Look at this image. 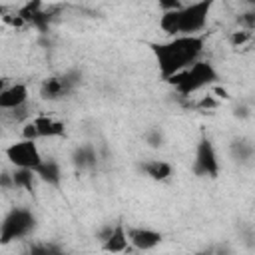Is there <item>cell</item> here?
I'll list each match as a JSON object with an SVG mask.
<instances>
[{
  "mask_svg": "<svg viewBox=\"0 0 255 255\" xmlns=\"http://www.w3.org/2000/svg\"><path fill=\"white\" fill-rule=\"evenodd\" d=\"M36 227V215L28 207H12L0 225V243L8 245L16 239L28 237Z\"/></svg>",
  "mask_w": 255,
  "mask_h": 255,
  "instance_id": "cell-4",
  "label": "cell"
},
{
  "mask_svg": "<svg viewBox=\"0 0 255 255\" xmlns=\"http://www.w3.org/2000/svg\"><path fill=\"white\" fill-rule=\"evenodd\" d=\"M237 24H239L241 28H245V30H255V8L243 12V14L237 18Z\"/></svg>",
  "mask_w": 255,
  "mask_h": 255,
  "instance_id": "cell-19",
  "label": "cell"
},
{
  "mask_svg": "<svg viewBox=\"0 0 255 255\" xmlns=\"http://www.w3.org/2000/svg\"><path fill=\"white\" fill-rule=\"evenodd\" d=\"M193 173L197 177H217L219 175V155L209 135H201L195 147V159H193Z\"/></svg>",
  "mask_w": 255,
  "mask_h": 255,
  "instance_id": "cell-7",
  "label": "cell"
},
{
  "mask_svg": "<svg viewBox=\"0 0 255 255\" xmlns=\"http://www.w3.org/2000/svg\"><path fill=\"white\" fill-rule=\"evenodd\" d=\"M72 159H74V163H76L78 169H88V167H94L96 165L98 153H96L94 145H80V147L74 149Z\"/></svg>",
  "mask_w": 255,
  "mask_h": 255,
  "instance_id": "cell-15",
  "label": "cell"
},
{
  "mask_svg": "<svg viewBox=\"0 0 255 255\" xmlns=\"http://www.w3.org/2000/svg\"><path fill=\"white\" fill-rule=\"evenodd\" d=\"M203 46H205L203 34H179V36H169V40L165 42L149 44L151 54L159 68V76L163 80H169L171 76L179 74L193 62L201 60Z\"/></svg>",
  "mask_w": 255,
  "mask_h": 255,
  "instance_id": "cell-1",
  "label": "cell"
},
{
  "mask_svg": "<svg viewBox=\"0 0 255 255\" xmlns=\"http://www.w3.org/2000/svg\"><path fill=\"white\" fill-rule=\"evenodd\" d=\"M36 179H38V175H36L34 169H28V167H14V173H12V187L24 189V191H32Z\"/></svg>",
  "mask_w": 255,
  "mask_h": 255,
  "instance_id": "cell-16",
  "label": "cell"
},
{
  "mask_svg": "<svg viewBox=\"0 0 255 255\" xmlns=\"http://www.w3.org/2000/svg\"><path fill=\"white\" fill-rule=\"evenodd\" d=\"M197 108L199 110H213V108H217V100L213 96H201V100L197 102Z\"/></svg>",
  "mask_w": 255,
  "mask_h": 255,
  "instance_id": "cell-22",
  "label": "cell"
},
{
  "mask_svg": "<svg viewBox=\"0 0 255 255\" xmlns=\"http://www.w3.org/2000/svg\"><path fill=\"white\" fill-rule=\"evenodd\" d=\"M16 14L20 16V20H22L24 24H28V26L40 30V32H48V28H50L52 16H50V12L44 8L42 0H28Z\"/></svg>",
  "mask_w": 255,
  "mask_h": 255,
  "instance_id": "cell-9",
  "label": "cell"
},
{
  "mask_svg": "<svg viewBox=\"0 0 255 255\" xmlns=\"http://www.w3.org/2000/svg\"><path fill=\"white\" fill-rule=\"evenodd\" d=\"M60 249L56 245H48V243H38V245H32L30 247V253L32 255H48V253H58Z\"/></svg>",
  "mask_w": 255,
  "mask_h": 255,
  "instance_id": "cell-21",
  "label": "cell"
},
{
  "mask_svg": "<svg viewBox=\"0 0 255 255\" xmlns=\"http://www.w3.org/2000/svg\"><path fill=\"white\" fill-rule=\"evenodd\" d=\"M128 237H129V243L139 251H149L157 247L163 239L161 231L151 227H128Z\"/></svg>",
  "mask_w": 255,
  "mask_h": 255,
  "instance_id": "cell-10",
  "label": "cell"
},
{
  "mask_svg": "<svg viewBox=\"0 0 255 255\" xmlns=\"http://www.w3.org/2000/svg\"><path fill=\"white\" fill-rule=\"evenodd\" d=\"M28 102V86L22 82H14L0 90V108L2 110H18Z\"/></svg>",
  "mask_w": 255,
  "mask_h": 255,
  "instance_id": "cell-11",
  "label": "cell"
},
{
  "mask_svg": "<svg viewBox=\"0 0 255 255\" xmlns=\"http://www.w3.org/2000/svg\"><path fill=\"white\" fill-rule=\"evenodd\" d=\"M217 80H219V74H217L215 66L207 60H197V62H193L191 66H187L185 70H181L179 74L171 76L165 82L171 84L179 96L189 98V96L201 92L203 88H209V86L217 84Z\"/></svg>",
  "mask_w": 255,
  "mask_h": 255,
  "instance_id": "cell-3",
  "label": "cell"
},
{
  "mask_svg": "<svg viewBox=\"0 0 255 255\" xmlns=\"http://www.w3.org/2000/svg\"><path fill=\"white\" fill-rule=\"evenodd\" d=\"M249 40H251V30H245V28H241V30L233 32V34H231V38H229V42H231L235 48L243 46V44H245V42H249Z\"/></svg>",
  "mask_w": 255,
  "mask_h": 255,
  "instance_id": "cell-18",
  "label": "cell"
},
{
  "mask_svg": "<svg viewBox=\"0 0 255 255\" xmlns=\"http://www.w3.org/2000/svg\"><path fill=\"white\" fill-rule=\"evenodd\" d=\"M139 167L153 181H167L171 177V173H173L171 163L169 161H163V159H145Z\"/></svg>",
  "mask_w": 255,
  "mask_h": 255,
  "instance_id": "cell-13",
  "label": "cell"
},
{
  "mask_svg": "<svg viewBox=\"0 0 255 255\" xmlns=\"http://www.w3.org/2000/svg\"><path fill=\"white\" fill-rule=\"evenodd\" d=\"M4 153L14 167H28V169L36 171V167L44 161V155H42L36 139H28V137H22V139L10 143Z\"/></svg>",
  "mask_w": 255,
  "mask_h": 255,
  "instance_id": "cell-6",
  "label": "cell"
},
{
  "mask_svg": "<svg viewBox=\"0 0 255 255\" xmlns=\"http://www.w3.org/2000/svg\"><path fill=\"white\" fill-rule=\"evenodd\" d=\"M231 153H233V157H235L237 161H247V159L253 157L255 147H253V143H249V141H245V139H235V141L231 143Z\"/></svg>",
  "mask_w": 255,
  "mask_h": 255,
  "instance_id": "cell-17",
  "label": "cell"
},
{
  "mask_svg": "<svg viewBox=\"0 0 255 255\" xmlns=\"http://www.w3.org/2000/svg\"><path fill=\"white\" fill-rule=\"evenodd\" d=\"M245 2H249L251 6H255V0H245Z\"/></svg>",
  "mask_w": 255,
  "mask_h": 255,
  "instance_id": "cell-24",
  "label": "cell"
},
{
  "mask_svg": "<svg viewBox=\"0 0 255 255\" xmlns=\"http://www.w3.org/2000/svg\"><path fill=\"white\" fill-rule=\"evenodd\" d=\"M159 4V8L165 12V10H175V8H181V0H155Z\"/></svg>",
  "mask_w": 255,
  "mask_h": 255,
  "instance_id": "cell-23",
  "label": "cell"
},
{
  "mask_svg": "<svg viewBox=\"0 0 255 255\" xmlns=\"http://www.w3.org/2000/svg\"><path fill=\"white\" fill-rule=\"evenodd\" d=\"M36 175H38L40 181L58 187V185H60V179H62L60 163H58L56 159H52V157H44V161L36 167Z\"/></svg>",
  "mask_w": 255,
  "mask_h": 255,
  "instance_id": "cell-14",
  "label": "cell"
},
{
  "mask_svg": "<svg viewBox=\"0 0 255 255\" xmlns=\"http://www.w3.org/2000/svg\"><path fill=\"white\" fill-rule=\"evenodd\" d=\"M66 135V124L52 118V116H36L24 122L22 126V137L28 139H40V137H64Z\"/></svg>",
  "mask_w": 255,
  "mask_h": 255,
  "instance_id": "cell-8",
  "label": "cell"
},
{
  "mask_svg": "<svg viewBox=\"0 0 255 255\" xmlns=\"http://www.w3.org/2000/svg\"><path fill=\"white\" fill-rule=\"evenodd\" d=\"M129 237H128V229L122 221L114 223V229L112 233L106 237V241H102V249L104 251H110V253H122L129 247Z\"/></svg>",
  "mask_w": 255,
  "mask_h": 255,
  "instance_id": "cell-12",
  "label": "cell"
},
{
  "mask_svg": "<svg viewBox=\"0 0 255 255\" xmlns=\"http://www.w3.org/2000/svg\"><path fill=\"white\" fill-rule=\"evenodd\" d=\"M215 0H195L175 10H165L159 16V28L167 36L179 34H199L207 26Z\"/></svg>",
  "mask_w": 255,
  "mask_h": 255,
  "instance_id": "cell-2",
  "label": "cell"
},
{
  "mask_svg": "<svg viewBox=\"0 0 255 255\" xmlns=\"http://www.w3.org/2000/svg\"><path fill=\"white\" fill-rule=\"evenodd\" d=\"M145 141H147L151 147H159V145L163 143V133H161V129H157V128L149 129V131L145 133Z\"/></svg>",
  "mask_w": 255,
  "mask_h": 255,
  "instance_id": "cell-20",
  "label": "cell"
},
{
  "mask_svg": "<svg viewBox=\"0 0 255 255\" xmlns=\"http://www.w3.org/2000/svg\"><path fill=\"white\" fill-rule=\"evenodd\" d=\"M82 82V74L78 70H68L60 76H50L40 86V96L48 102H58L70 96Z\"/></svg>",
  "mask_w": 255,
  "mask_h": 255,
  "instance_id": "cell-5",
  "label": "cell"
}]
</instances>
